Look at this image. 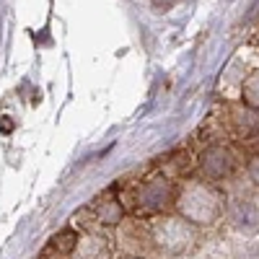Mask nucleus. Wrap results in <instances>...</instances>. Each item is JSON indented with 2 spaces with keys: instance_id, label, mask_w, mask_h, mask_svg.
<instances>
[{
  "instance_id": "f257e3e1",
  "label": "nucleus",
  "mask_w": 259,
  "mask_h": 259,
  "mask_svg": "<svg viewBox=\"0 0 259 259\" xmlns=\"http://www.w3.org/2000/svg\"><path fill=\"white\" fill-rule=\"evenodd\" d=\"M177 215L194 228H207L221 221L226 210L223 192L207 179H187L177 187V200H174Z\"/></svg>"
},
{
  "instance_id": "f03ea898",
  "label": "nucleus",
  "mask_w": 259,
  "mask_h": 259,
  "mask_svg": "<svg viewBox=\"0 0 259 259\" xmlns=\"http://www.w3.org/2000/svg\"><path fill=\"white\" fill-rule=\"evenodd\" d=\"M150 239H153L158 251L168 256H179L197 244V228L187 223L182 215H163L150 228Z\"/></svg>"
},
{
  "instance_id": "7ed1b4c3",
  "label": "nucleus",
  "mask_w": 259,
  "mask_h": 259,
  "mask_svg": "<svg viewBox=\"0 0 259 259\" xmlns=\"http://www.w3.org/2000/svg\"><path fill=\"white\" fill-rule=\"evenodd\" d=\"M177 200V184L168 177H150L145 179L133 197V210L138 215H163L166 210L174 207Z\"/></svg>"
},
{
  "instance_id": "20e7f679",
  "label": "nucleus",
  "mask_w": 259,
  "mask_h": 259,
  "mask_svg": "<svg viewBox=\"0 0 259 259\" xmlns=\"http://www.w3.org/2000/svg\"><path fill=\"white\" fill-rule=\"evenodd\" d=\"M236 171V156L226 145H210L200 156V174L207 182H223Z\"/></svg>"
},
{
  "instance_id": "39448f33",
  "label": "nucleus",
  "mask_w": 259,
  "mask_h": 259,
  "mask_svg": "<svg viewBox=\"0 0 259 259\" xmlns=\"http://www.w3.org/2000/svg\"><path fill=\"white\" fill-rule=\"evenodd\" d=\"M70 259H112V246L101 233L89 231L80 236V241H78L75 251L70 254Z\"/></svg>"
},
{
  "instance_id": "423d86ee",
  "label": "nucleus",
  "mask_w": 259,
  "mask_h": 259,
  "mask_svg": "<svg viewBox=\"0 0 259 259\" xmlns=\"http://www.w3.org/2000/svg\"><path fill=\"white\" fill-rule=\"evenodd\" d=\"M228 221L241 233H254L259 228V212H256L254 202H249V200H233L228 205Z\"/></svg>"
},
{
  "instance_id": "0eeeda50",
  "label": "nucleus",
  "mask_w": 259,
  "mask_h": 259,
  "mask_svg": "<svg viewBox=\"0 0 259 259\" xmlns=\"http://www.w3.org/2000/svg\"><path fill=\"white\" fill-rule=\"evenodd\" d=\"M94 210H96V221L101 226H106V228L119 226L122 215H124V207H122L119 197H114L112 192H106V194H101L99 200H94Z\"/></svg>"
},
{
  "instance_id": "6e6552de",
  "label": "nucleus",
  "mask_w": 259,
  "mask_h": 259,
  "mask_svg": "<svg viewBox=\"0 0 259 259\" xmlns=\"http://www.w3.org/2000/svg\"><path fill=\"white\" fill-rule=\"evenodd\" d=\"M259 112L249 109V106H236V112H233V127H236V133L249 138V135H256V130H259V119H256Z\"/></svg>"
},
{
  "instance_id": "1a4fd4ad",
  "label": "nucleus",
  "mask_w": 259,
  "mask_h": 259,
  "mask_svg": "<svg viewBox=\"0 0 259 259\" xmlns=\"http://www.w3.org/2000/svg\"><path fill=\"white\" fill-rule=\"evenodd\" d=\"M78 241H80V233H78L75 228H62V231L55 236V239H52V249H55L57 254L70 256V254L75 251Z\"/></svg>"
},
{
  "instance_id": "9d476101",
  "label": "nucleus",
  "mask_w": 259,
  "mask_h": 259,
  "mask_svg": "<svg viewBox=\"0 0 259 259\" xmlns=\"http://www.w3.org/2000/svg\"><path fill=\"white\" fill-rule=\"evenodd\" d=\"M241 104L259 112V70H254L241 85Z\"/></svg>"
},
{
  "instance_id": "9b49d317",
  "label": "nucleus",
  "mask_w": 259,
  "mask_h": 259,
  "mask_svg": "<svg viewBox=\"0 0 259 259\" xmlns=\"http://www.w3.org/2000/svg\"><path fill=\"white\" fill-rule=\"evenodd\" d=\"M246 174H249V179L259 187V156H251V158H249V163H246Z\"/></svg>"
},
{
  "instance_id": "f8f14e48",
  "label": "nucleus",
  "mask_w": 259,
  "mask_h": 259,
  "mask_svg": "<svg viewBox=\"0 0 259 259\" xmlns=\"http://www.w3.org/2000/svg\"><path fill=\"white\" fill-rule=\"evenodd\" d=\"M171 3H174V0H153V6H156V8H168Z\"/></svg>"
},
{
  "instance_id": "ddd939ff",
  "label": "nucleus",
  "mask_w": 259,
  "mask_h": 259,
  "mask_svg": "<svg viewBox=\"0 0 259 259\" xmlns=\"http://www.w3.org/2000/svg\"><path fill=\"white\" fill-rule=\"evenodd\" d=\"M251 140H254V148H256V156H259V130H256V135H251Z\"/></svg>"
},
{
  "instance_id": "4468645a",
  "label": "nucleus",
  "mask_w": 259,
  "mask_h": 259,
  "mask_svg": "<svg viewBox=\"0 0 259 259\" xmlns=\"http://www.w3.org/2000/svg\"><path fill=\"white\" fill-rule=\"evenodd\" d=\"M127 259H143V256H127Z\"/></svg>"
}]
</instances>
